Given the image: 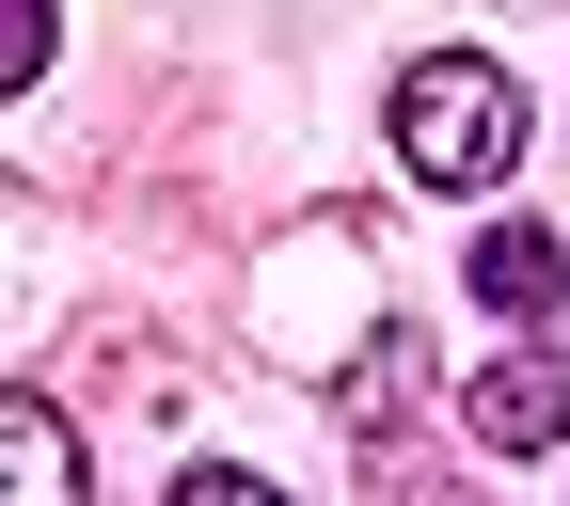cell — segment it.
<instances>
[{
	"mask_svg": "<svg viewBox=\"0 0 570 506\" xmlns=\"http://www.w3.org/2000/svg\"><path fill=\"white\" fill-rule=\"evenodd\" d=\"M396 159L428 190H491V175L523 159V80L491 48H428L412 80H396Z\"/></svg>",
	"mask_w": 570,
	"mask_h": 506,
	"instance_id": "cell-1",
	"label": "cell"
},
{
	"mask_svg": "<svg viewBox=\"0 0 570 506\" xmlns=\"http://www.w3.org/2000/svg\"><path fill=\"white\" fill-rule=\"evenodd\" d=\"M460 427H475L491 459L570 444V365H554V348H508V365H475V380H460Z\"/></svg>",
	"mask_w": 570,
	"mask_h": 506,
	"instance_id": "cell-2",
	"label": "cell"
},
{
	"mask_svg": "<svg viewBox=\"0 0 570 506\" xmlns=\"http://www.w3.org/2000/svg\"><path fill=\"white\" fill-rule=\"evenodd\" d=\"M460 269H475V301H491V317H554V285H570V254H554L539 222H491Z\"/></svg>",
	"mask_w": 570,
	"mask_h": 506,
	"instance_id": "cell-3",
	"label": "cell"
},
{
	"mask_svg": "<svg viewBox=\"0 0 570 506\" xmlns=\"http://www.w3.org/2000/svg\"><path fill=\"white\" fill-rule=\"evenodd\" d=\"M0 444H17V506H80V444L48 396H0Z\"/></svg>",
	"mask_w": 570,
	"mask_h": 506,
	"instance_id": "cell-4",
	"label": "cell"
},
{
	"mask_svg": "<svg viewBox=\"0 0 570 506\" xmlns=\"http://www.w3.org/2000/svg\"><path fill=\"white\" fill-rule=\"evenodd\" d=\"M175 506H285L269 475H238V459H206V475H175Z\"/></svg>",
	"mask_w": 570,
	"mask_h": 506,
	"instance_id": "cell-5",
	"label": "cell"
}]
</instances>
